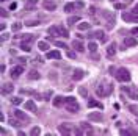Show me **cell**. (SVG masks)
Masks as SVG:
<instances>
[{
    "label": "cell",
    "instance_id": "obj_9",
    "mask_svg": "<svg viewBox=\"0 0 138 136\" xmlns=\"http://www.w3.org/2000/svg\"><path fill=\"white\" fill-rule=\"evenodd\" d=\"M43 6L47 9V11H55L57 9V3L53 0H44L43 2Z\"/></svg>",
    "mask_w": 138,
    "mask_h": 136
},
{
    "label": "cell",
    "instance_id": "obj_36",
    "mask_svg": "<svg viewBox=\"0 0 138 136\" xmlns=\"http://www.w3.org/2000/svg\"><path fill=\"white\" fill-rule=\"evenodd\" d=\"M38 23H39L38 20H27L25 25H27V27H35V25H38Z\"/></svg>",
    "mask_w": 138,
    "mask_h": 136
},
{
    "label": "cell",
    "instance_id": "obj_21",
    "mask_svg": "<svg viewBox=\"0 0 138 136\" xmlns=\"http://www.w3.org/2000/svg\"><path fill=\"white\" fill-rule=\"evenodd\" d=\"M115 53H116V44L111 42V44H108V47H107V55H108V56H113Z\"/></svg>",
    "mask_w": 138,
    "mask_h": 136
},
{
    "label": "cell",
    "instance_id": "obj_35",
    "mask_svg": "<svg viewBox=\"0 0 138 136\" xmlns=\"http://www.w3.org/2000/svg\"><path fill=\"white\" fill-rule=\"evenodd\" d=\"M39 133H41L39 127H35V128H32V132H30V135H32V136H38Z\"/></svg>",
    "mask_w": 138,
    "mask_h": 136
},
{
    "label": "cell",
    "instance_id": "obj_10",
    "mask_svg": "<svg viewBox=\"0 0 138 136\" xmlns=\"http://www.w3.org/2000/svg\"><path fill=\"white\" fill-rule=\"evenodd\" d=\"M72 49L77 50V52H80V53H83V52H85V45H83V42L80 39H75L72 42Z\"/></svg>",
    "mask_w": 138,
    "mask_h": 136
},
{
    "label": "cell",
    "instance_id": "obj_51",
    "mask_svg": "<svg viewBox=\"0 0 138 136\" xmlns=\"http://www.w3.org/2000/svg\"><path fill=\"white\" fill-rule=\"evenodd\" d=\"M2 2H5V0H2Z\"/></svg>",
    "mask_w": 138,
    "mask_h": 136
},
{
    "label": "cell",
    "instance_id": "obj_50",
    "mask_svg": "<svg viewBox=\"0 0 138 136\" xmlns=\"http://www.w3.org/2000/svg\"><path fill=\"white\" fill-rule=\"evenodd\" d=\"M135 116H136V117H138V111H136V114H135Z\"/></svg>",
    "mask_w": 138,
    "mask_h": 136
},
{
    "label": "cell",
    "instance_id": "obj_41",
    "mask_svg": "<svg viewBox=\"0 0 138 136\" xmlns=\"http://www.w3.org/2000/svg\"><path fill=\"white\" fill-rule=\"evenodd\" d=\"M119 135L127 136V135H132V133H130V130H119Z\"/></svg>",
    "mask_w": 138,
    "mask_h": 136
},
{
    "label": "cell",
    "instance_id": "obj_11",
    "mask_svg": "<svg viewBox=\"0 0 138 136\" xmlns=\"http://www.w3.org/2000/svg\"><path fill=\"white\" fill-rule=\"evenodd\" d=\"M89 38H99L102 42H105L107 38H105V33L102 31V30H96L94 33H89Z\"/></svg>",
    "mask_w": 138,
    "mask_h": 136
},
{
    "label": "cell",
    "instance_id": "obj_37",
    "mask_svg": "<svg viewBox=\"0 0 138 136\" xmlns=\"http://www.w3.org/2000/svg\"><path fill=\"white\" fill-rule=\"evenodd\" d=\"M43 96H44V100H50V97H52V91H46Z\"/></svg>",
    "mask_w": 138,
    "mask_h": 136
},
{
    "label": "cell",
    "instance_id": "obj_48",
    "mask_svg": "<svg viewBox=\"0 0 138 136\" xmlns=\"http://www.w3.org/2000/svg\"><path fill=\"white\" fill-rule=\"evenodd\" d=\"M132 13H133V14H138V3H136V6L133 8V11H132Z\"/></svg>",
    "mask_w": 138,
    "mask_h": 136
},
{
    "label": "cell",
    "instance_id": "obj_39",
    "mask_svg": "<svg viewBox=\"0 0 138 136\" xmlns=\"http://www.w3.org/2000/svg\"><path fill=\"white\" fill-rule=\"evenodd\" d=\"M10 125H13V127H21V124L17 122V121H14V119H11V117H10Z\"/></svg>",
    "mask_w": 138,
    "mask_h": 136
},
{
    "label": "cell",
    "instance_id": "obj_23",
    "mask_svg": "<svg viewBox=\"0 0 138 136\" xmlns=\"http://www.w3.org/2000/svg\"><path fill=\"white\" fill-rule=\"evenodd\" d=\"M21 38H22V42H25V44H32L35 41L33 34H24V36H21Z\"/></svg>",
    "mask_w": 138,
    "mask_h": 136
},
{
    "label": "cell",
    "instance_id": "obj_26",
    "mask_svg": "<svg viewBox=\"0 0 138 136\" xmlns=\"http://www.w3.org/2000/svg\"><path fill=\"white\" fill-rule=\"evenodd\" d=\"M38 49L39 50H49V42H46V41H39V42H38Z\"/></svg>",
    "mask_w": 138,
    "mask_h": 136
},
{
    "label": "cell",
    "instance_id": "obj_7",
    "mask_svg": "<svg viewBox=\"0 0 138 136\" xmlns=\"http://www.w3.org/2000/svg\"><path fill=\"white\" fill-rule=\"evenodd\" d=\"M47 60H60L61 58V52L60 50H47V55H46Z\"/></svg>",
    "mask_w": 138,
    "mask_h": 136
},
{
    "label": "cell",
    "instance_id": "obj_30",
    "mask_svg": "<svg viewBox=\"0 0 138 136\" xmlns=\"http://www.w3.org/2000/svg\"><path fill=\"white\" fill-rule=\"evenodd\" d=\"M21 28H22V23L21 22H14L13 25H11V30H13V31H19Z\"/></svg>",
    "mask_w": 138,
    "mask_h": 136
},
{
    "label": "cell",
    "instance_id": "obj_22",
    "mask_svg": "<svg viewBox=\"0 0 138 136\" xmlns=\"http://www.w3.org/2000/svg\"><path fill=\"white\" fill-rule=\"evenodd\" d=\"M122 20H125V22H133L135 20V14L133 13H122Z\"/></svg>",
    "mask_w": 138,
    "mask_h": 136
},
{
    "label": "cell",
    "instance_id": "obj_19",
    "mask_svg": "<svg viewBox=\"0 0 138 136\" xmlns=\"http://www.w3.org/2000/svg\"><path fill=\"white\" fill-rule=\"evenodd\" d=\"M13 89H14L13 83H5L3 88H2V94H11V92H13Z\"/></svg>",
    "mask_w": 138,
    "mask_h": 136
},
{
    "label": "cell",
    "instance_id": "obj_28",
    "mask_svg": "<svg viewBox=\"0 0 138 136\" xmlns=\"http://www.w3.org/2000/svg\"><path fill=\"white\" fill-rule=\"evenodd\" d=\"M74 9H77L75 3H68V5L64 6V11H66V13H71V11H74Z\"/></svg>",
    "mask_w": 138,
    "mask_h": 136
},
{
    "label": "cell",
    "instance_id": "obj_47",
    "mask_svg": "<svg viewBox=\"0 0 138 136\" xmlns=\"http://www.w3.org/2000/svg\"><path fill=\"white\" fill-rule=\"evenodd\" d=\"M7 39H8V34L3 33V34H2V41H7Z\"/></svg>",
    "mask_w": 138,
    "mask_h": 136
},
{
    "label": "cell",
    "instance_id": "obj_13",
    "mask_svg": "<svg viewBox=\"0 0 138 136\" xmlns=\"http://www.w3.org/2000/svg\"><path fill=\"white\" fill-rule=\"evenodd\" d=\"M83 77H85V72H83L82 69H75L74 72H72V80H74V81H79V80H82Z\"/></svg>",
    "mask_w": 138,
    "mask_h": 136
},
{
    "label": "cell",
    "instance_id": "obj_42",
    "mask_svg": "<svg viewBox=\"0 0 138 136\" xmlns=\"http://www.w3.org/2000/svg\"><path fill=\"white\" fill-rule=\"evenodd\" d=\"M130 31H132V34H133V36H138V27H133Z\"/></svg>",
    "mask_w": 138,
    "mask_h": 136
},
{
    "label": "cell",
    "instance_id": "obj_27",
    "mask_svg": "<svg viewBox=\"0 0 138 136\" xmlns=\"http://www.w3.org/2000/svg\"><path fill=\"white\" fill-rule=\"evenodd\" d=\"M79 20H80L79 16H71V17H68V23H69V25H74V23H77Z\"/></svg>",
    "mask_w": 138,
    "mask_h": 136
},
{
    "label": "cell",
    "instance_id": "obj_32",
    "mask_svg": "<svg viewBox=\"0 0 138 136\" xmlns=\"http://www.w3.org/2000/svg\"><path fill=\"white\" fill-rule=\"evenodd\" d=\"M88 49H89V52H91V53H94L96 50H97V44H96V42H89L88 44Z\"/></svg>",
    "mask_w": 138,
    "mask_h": 136
},
{
    "label": "cell",
    "instance_id": "obj_24",
    "mask_svg": "<svg viewBox=\"0 0 138 136\" xmlns=\"http://www.w3.org/2000/svg\"><path fill=\"white\" fill-rule=\"evenodd\" d=\"M89 27H91V23H89V22H80L79 25H77V28H79L80 31H83V30H89Z\"/></svg>",
    "mask_w": 138,
    "mask_h": 136
},
{
    "label": "cell",
    "instance_id": "obj_6",
    "mask_svg": "<svg viewBox=\"0 0 138 136\" xmlns=\"http://www.w3.org/2000/svg\"><path fill=\"white\" fill-rule=\"evenodd\" d=\"M13 114H14L16 119H19V121H24V122H28V121H30V117L24 113V111H21V110H14Z\"/></svg>",
    "mask_w": 138,
    "mask_h": 136
},
{
    "label": "cell",
    "instance_id": "obj_40",
    "mask_svg": "<svg viewBox=\"0 0 138 136\" xmlns=\"http://www.w3.org/2000/svg\"><path fill=\"white\" fill-rule=\"evenodd\" d=\"M124 6H125L124 3H118V2H115V9H124Z\"/></svg>",
    "mask_w": 138,
    "mask_h": 136
},
{
    "label": "cell",
    "instance_id": "obj_44",
    "mask_svg": "<svg viewBox=\"0 0 138 136\" xmlns=\"http://www.w3.org/2000/svg\"><path fill=\"white\" fill-rule=\"evenodd\" d=\"M75 6L77 8H83V6H85V3H83V2H75Z\"/></svg>",
    "mask_w": 138,
    "mask_h": 136
},
{
    "label": "cell",
    "instance_id": "obj_52",
    "mask_svg": "<svg viewBox=\"0 0 138 136\" xmlns=\"http://www.w3.org/2000/svg\"><path fill=\"white\" fill-rule=\"evenodd\" d=\"M136 125H138V122H136Z\"/></svg>",
    "mask_w": 138,
    "mask_h": 136
},
{
    "label": "cell",
    "instance_id": "obj_14",
    "mask_svg": "<svg viewBox=\"0 0 138 136\" xmlns=\"http://www.w3.org/2000/svg\"><path fill=\"white\" fill-rule=\"evenodd\" d=\"M24 108L28 110V111H33V113H36V111H38V108H36V105H35L33 100H27V102L24 103Z\"/></svg>",
    "mask_w": 138,
    "mask_h": 136
},
{
    "label": "cell",
    "instance_id": "obj_29",
    "mask_svg": "<svg viewBox=\"0 0 138 136\" xmlns=\"http://www.w3.org/2000/svg\"><path fill=\"white\" fill-rule=\"evenodd\" d=\"M55 45L58 47V49H64V50H68V44L63 42V41H55Z\"/></svg>",
    "mask_w": 138,
    "mask_h": 136
},
{
    "label": "cell",
    "instance_id": "obj_12",
    "mask_svg": "<svg viewBox=\"0 0 138 136\" xmlns=\"http://www.w3.org/2000/svg\"><path fill=\"white\" fill-rule=\"evenodd\" d=\"M80 130H82L83 135H93V128H91V125H89V124H86V122L80 124Z\"/></svg>",
    "mask_w": 138,
    "mask_h": 136
},
{
    "label": "cell",
    "instance_id": "obj_5",
    "mask_svg": "<svg viewBox=\"0 0 138 136\" xmlns=\"http://www.w3.org/2000/svg\"><path fill=\"white\" fill-rule=\"evenodd\" d=\"M22 74H24V66H14L10 70V75L13 77V78H19Z\"/></svg>",
    "mask_w": 138,
    "mask_h": 136
},
{
    "label": "cell",
    "instance_id": "obj_31",
    "mask_svg": "<svg viewBox=\"0 0 138 136\" xmlns=\"http://www.w3.org/2000/svg\"><path fill=\"white\" fill-rule=\"evenodd\" d=\"M79 94H80L82 97H86V96H88V89H86L85 86H80V88H79Z\"/></svg>",
    "mask_w": 138,
    "mask_h": 136
},
{
    "label": "cell",
    "instance_id": "obj_3",
    "mask_svg": "<svg viewBox=\"0 0 138 136\" xmlns=\"http://www.w3.org/2000/svg\"><path fill=\"white\" fill-rule=\"evenodd\" d=\"M75 132V128L72 124H61V125H58V133L60 135H64V136H68V135H74Z\"/></svg>",
    "mask_w": 138,
    "mask_h": 136
},
{
    "label": "cell",
    "instance_id": "obj_33",
    "mask_svg": "<svg viewBox=\"0 0 138 136\" xmlns=\"http://www.w3.org/2000/svg\"><path fill=\"white\" fill-rule=\"evenodd\" d=\"M11 103H13V105H21L22 99L21 97H11Z\"/></svg>",
    "mask_w": 138,
    "mask_h": 136
},
{
    "label": "cell",
    "instance_id": "obj_25",
    "mask_svg": "<svg viewBox=\"0 0 138 136\" xmlns=\"http://www.w3.org/2000/svg\"><path fill=\"white\" fill-rule=\"evenodd\" d=\"M28 78L30 80H38L39 78V72H38V70H30V72H28Z\"/></svg>",
    "mask_w": 138,
    "mask_h": 136
},
{
    "label": "cell",
    "instance_id": "obj_4",
    "mask_svg": "<svg viewBox=\"0 0 138 136\" xmlns=\"http://www.w3.org/2000/svg\"><path fill=\"white\" fill-rule=\"evenodd\" d=\"M121 89H122V92H127L129 96H130V99L138 100V91H136L135 86H122Z\"/></svg>",
    "mask_w": 138,
    "mask_h": 136
},
{
    "label": "cell",
    "instance_id": "obj_16",
    "mask_svg": "<svg viewBox=\"0 0 138 136\" xmlns=\"http://www.w3.org/2000/svg\"><path fill=\"white\" fill-rule=\"evenodd\" d=\"M88 106H89V108H99V110L104 108V105H102L99 100H94V99H89L88 100Z\"/></svg>",
    "mask_w": 138,
    "mask_h": 136
},
{
    "label": "cell",
    "instance_id": "obj_15",
    "mask_svg": "<svg viewBox=\"0 0 138 136\" xmlns=\"http://www.w3.org/2000/svg\"><path fill=\"white\" fill-rule=\"evenodd\" d=\"M55 30H57V34H58V36H63V38H68V36H69V31L66 30V28H63L61 25H55Z\"/></svg>",
    "mask_w": 138,
    "mask_h": 136
},
{
    "label": "cell",
    "instance_id": "obj_45",
    "mask_svg": "<svg viewBox=\"0 0 138 136\" xmlns=\"http://www.w3.org/2000/svg\"><path fill=\"white\" fill-rule=\"evenodd\" d=\"M0 13H2V17H7V16H8V13H7L5 9H0Z\"/></svg>",
    "mask_w": 138,
    "mask_h": 136
},
{
    "label": "cell",
    "instance_id": "obj_49",
    "mask_svg": "<svg viewBox=\"0 0 138 136\" xmlns=\"http://www.w3.org/2000/svg\"><path fill=\"white\" fill-rule=\"evenodd\" d=\"M16 6H17L16 3H11V6H10V9H16Z\"/></svg>",
    "mask_w": 138,
    "mask_h": 136
},
{
    "label": "cell",
    "instance_id": "obj_38",
    "mask_svg": "<svg viewBox=\"0 0 138 136\" xmlns=\"http://www.w3.org/2000/svg\"><path fill=\"white\" fill-rule=\"evenodd\" d=\"M88 11H89V13H88V14H89V16H91V17H94V14H96V11H97V9H96L94 6H89V8H88Z\"/></svg>",
    "mask_w": 138,
    "mask_h": 136
},
{
    "label": "cell",
    "instance_id": "obj_17",
    "mask_svg": "<svg viewBox=\"0 0 138 136\" xmlns=\"http://www.w3.org/2000/svg\"><path fill=\"white\" fill-rule=\"evenodd\" d=\"M64 102H66V99L64 97H61V96H57L55 99H53V106H55V108H60V106H63L64 105Z\"/></svg>",
    "mask_w": 138,
    "mask_h": 136
},
{
    "label": "cell",
    "instance_id": "obj_34",
    "mask_svg": "<svg viewBox=\"0 0 138 136\" xmlns=\"http://www.w3.org/2000/svg\"><path fill=\"white\" fill-rule=\"evenodd\" d=\"M21 49H22L24 52H30V50H32V47H30V44H25V42H22V44H21Z\"/></svg>",
    "mask_w": 138,
    "mask_h": 136
},
{
    "label": "cell",
    "instance_id": "obj_20",
    "mask_svg": "<svg viewBox=\"0 0 138 136\" xmlns=\"http://www.w3.org/2000/svg\"><path fill=\"white\" fill-rule=\"evenodd\" d=\"M88 119H89V121L100 122V121H102V114H100V113H89V114H88Z\"/></svg>",
    "mask_w": 138,
    "mask_h": 136
},
{
    "label": "cell",
    "instance_id": "obj_43",
    "mask_svg": "<svg viewBox=\"0 0 138 136\" xmlns=\"http://www.w3.org/2000/svg\"><path fill=\"white\" fill-rule=\"evenodd\" d=\"M129 110H130L133 114H136V111H138V110H136V106H133V105H130V106H129Z\"/></svg>",
    "mask_w": 138,
    "mask_h": 136
},
{
    "label": "cell",
    "instance_id": "obj_2",
    "mask_svg": "<svg viewBox=\"0 0 138 136\" xmlns=\"http://www.w3.org/2000/svg\"><path fill=\"white\" fill-rule=\"evenodd\" d=\"M64 106H66V110H68L69 113H77V111L80 110V106H79V103H77V100L74 97H66Z\"/></svg>",
    "mask_w": 138,
    "mask_h": 136
},
{
    "label": "cell",
    "instance_id": "obj_1",
    "mask_svg": "<svg viewBox=\"0 0 138 136\" xmlns=\"http://www.w3.org/2000/svg\"><path fill=\"white\" fill-rule=\"evenodd\" d=\"M115 77H116V80L118 81H121V83H127V81H130V72L125 67H119L116 72H115Z\"/></svg>",
    "mask_w": 138,
    "mask_h": 136
},
{
    "label": "cell",
    "instance_id": "obj_18",
    "mask_svg": "<svg viewBox=\"0 0 138 136\" xmlns=\"http://www.w3.org/2000/svg\"><path fill=\"white\" fill-rule=\"evenodd\" d=\"M24 3H25V9H35V6H36L38 0H24Z\"/></svg>",
    "mask_w": 138,
    "mask_h": 136
},
{
    "label": "cell",
    "instance_id": "obj_46",
    "mask_svg": "<svg viewBox=\"0 0 138 136\" xmlns=\"http://www.w3.org/2000/svg\"><path fill=\"white\" fill-rule=\"evenodd\" d=\"M5 28H7V25H5V23L2 22V23H0V30H2V31H5Z\"/></svg>",
    "mask_w": 138,
    "mask_h": 136
},
{
    "label": "cell",
    "instance_id": "obj_8",
    "mask_svg": "<svg viewBox=\"0 0 138 136\" xmlns=\"http://www.w3.org/2000/svg\"><path fill=\"white\" fill-rule=\"evenodd\" d=\"M135 45H136V38H124V41H122V49L135 47Z\"/></svg>",
    "mask_w": 138,
    "mask_h": 136
}]
</instances>
